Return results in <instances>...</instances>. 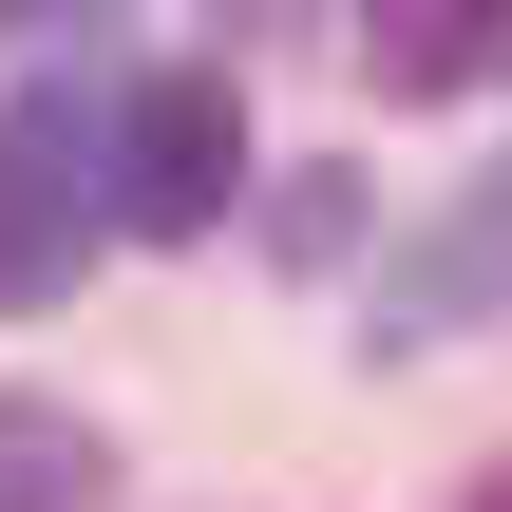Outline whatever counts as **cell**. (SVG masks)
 <instances>
[{"label": "cell", "instance_id": "1", "mask_svg": "<svg viewBox=\"0 0 512 512\" xmlns=\"http://www.w3.org/2000/svg\"><path fill=\"white\" fill-rule=\"evenodd\" d=\"M95 171H114V133H95L76 95H19V114H0V304H57V285H76V247L114 228Z\"/></svg>", "mask_w": 512, "mask_h": 512}, {"label": "cell", "instance_id": "2", "mask_svg": "<svg viewBox=\"0 0 512 512\" xmlns=\"http://www.w3.org/2000/svg\"><path fill=\"white\" fill-rule=\"evenodd\" d=\"M228 190H247L228 76H133L114 95V228H228Z\"/></svg>", "mask_w": 512, "mask_h": 512}, {"label": "cell", "instance_id": "3", "mask_svg": "<svg viewBox=\"0 0 512 512\" xmlns=\"http://www.w3.org/2000/svg\"><path fill=\"white\" fill-rule=\"evenodd\" d=\"M494 57H512V0H380L361 19V76L380 95H475Z\"/></svg>", "mask_w": 512, "mask_h": 512}, {"label": "cell", "instance_id": "4", "mask_svg": "<svg viewBox=\"0 0 512 512\" xmlns=\"http://www.w3.org/2000/svg\"><path fill=\"white\" fill-rule=\"evenodd\" d=\"M95 418L76 399H38V380H0V512H95Z\"/></svg>", "mask_w": 512, "mask_h": 512}, {"label": "cell", "instance_id": "5", "mask_svg": "<svg viewBox=\"0 0 512 512\" xmlns=\"http://www.w3.org/2000/svg\"><path fill=\"white\" fill-rule=\"evenodd\" d=\"M475 512H512V475H475Z\"/></svg>", "mask_w": 512, "mask_h": 512}]
</instances>
